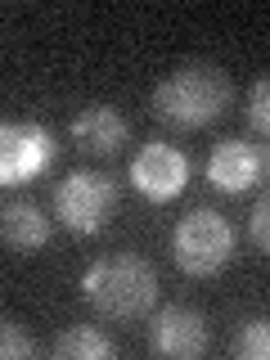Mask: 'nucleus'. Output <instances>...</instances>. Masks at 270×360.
<instances>
[{"label": "nucleus", "mask_w": 270, "mask_h": 360, "mask_svg": "<svg viewBox=\"0 0 270 360\" xmlns=\"http://www.w3.org/2000/svg\"><path fill=\"white\" fill-rule=\"evenodd\" d=\"M234 86L217 63H180L176 72H167L158 82L149 108L162 127L172 131H202L230 108Z\"/></svg>", "instance_id": "f257e3e1"}, {"label": "nucleus", "mask_w": 270, "mask_h": 360, "mask_svg": "<svg viewBox=\"0 0 270 360\" xmlns=\"http://www.w3.org/2000/svg\"><path fill=\"white\" fill-rule=\"evenodd\" d=\"M82 297L104 320H140L158 302V270L140 252H108L86 266Z\"/></svg>", "instance_id": "f03ea898"}, {"label": "nucleus", "mask_w": 270, "mask_h": 360, "mask_svg": "<svg viewBox=\"0 0 270 360\" xmlns=\"http://www.w3.org/2000/svg\"><path fill=\"white\" fill-rule=\"evenodd\" d=\"M172 257H176V266L194 279H207V275H217V270H225V262L234 257L230 221H225L217 207L185 212L172 230Z\"/></svg>", "instance_id": "7ed1b4c3"}, {"label": "nucleus", "mask_w": 270, "mask_h": 360, "mask_svg": "<svg viewBox=\"0 0 270 360\" xmlns=\"http://www.w3.org/2000/svg\"><path fill=\"white\" fill-rule=\"evenodd\" d=\"M112 207H117V180L108 172H72L54 189V217L72 234H95L104 230Z\"/></svg>", "instance_id": "20e7f679"}, {"label": "nucleus", "mask_w": 270, "mask_h": 360, "mask_svg": "<svg viewBox=\"0 0 270 360\" xmlns=\"http://www.w3.org/2000/svg\"><path fill=\"white\" fill-rule=\"evenodd\" d=\"M185 180H189V158L180 153L176 144L153 140V144H144V149L131 158V185H135V194H144V198H153V202L176 198L180 189H185Z\"/></svg>", "instance_id": "39448f33"}, {"label": "nucleus", "mask_w": 270, "mask_h": 360, "mask_svg": "<svg viewBox=\"0 0 270 360\" xmlns=\"http://www.w3.org/2000/svg\"><path fill=\"white\" fill-rule=\"evenodd\" d=\"M149 347L172 360H194L207 352V320L189 307H162L149 320Z\"/></svg>", "instance_id": "423d86ee"}, {"label": "nucleus", "mask_w": 270, "mask_h": 360, "mask_svg": "<svg viewBox=\"0 0 270 360\" xmlns=\"http://www.w3.org/2000/svg\"><path fill=\"white\" fill-rule=\"evenodd\" d=\"M131 135V122L122 117L112 104H90L72 117V144L82 153H95V158H112L127 144Z\"/></svg>", "instance_id": "0eeeda50"}, {"label": "nucleus", "mask_w": 270, "mask_h": 360, "mask_svg": "<svg viewBox=\"0 0 270 360\" xmlns=\"http://www.w3.org/2000/svg\"><path fill=\"white\" fill-rule=\"evenodd\" d=\"M207 180L221 194H243L262 180V158L248 140H221L207 158Z\"/></svg>", "instance_id": "6e6552de"}, {"label": "nucleus", "mask_w": 270, "mask_h": 360, "mask_svg": "<svg viewBox=\"0 0 270 360\" xmlns=\"http://www.w3.org/2000/svg\"><path fill=\"white\" fill-rule=\"evenodd\" d=\"M50 158V140H45L41 127H5V185H18L27 172Z\"/></svg>", "instance_id": "1a4fd4ad"}, {"label": "nucleus", "mask_w": 270, "mask_h": 360, "mask_svg": "<svg viewBox=\"0 0 270 360\" xmlns=\"http://www.w3.org/2000/svg\"><path fill=\"white\" fill-rule=\"evenodd\" d=\"M0 234L14 252H37V248L50 243V217L37 202H9L0 212Z\"/></svg>", "instance_id": "9d476101"}, {"label": "nucleus", "mask_w": 270, "mask_h": 360, "mask_svg": "<svg viewBox=\"0 0 270 360\" xmlns=\"http://www.w3.org/2000/svg\"><path fill=\"white\" fill-rule=\"evenodd\" d=\"M54 356L59 360H108L112 342L99 329H90V324H72V329H63L54 338Z\"/></svg>", "instance_id": "9b49d317"}, {"label": "nucleus", "mask_w": 270, "mask_h": 360, "mask_svg": "<svg viewBox=\"0 0 270 360\" xmlns=\"http://www.w3.org/2000/svg\"><path fill=\"white\" fill-rule=\"evenodd\" d=\"M239 360H270V315H252V320L239 324L230 347Z\"/></svg>", "instance_id": "f8f14e48"}, {"label": "nucleus", "mask_w": 270, "mask_h": 360, "mask_svg": "<svg viewBox=\"0 0 270 360\" xmlns=\"http://www.w3.org/2000/svg\"><path fill=\"white\" fill-rule=\"evenodd\" d=\"M243 122L257 135H266V140H270V77L252 82V90L243 95Z\"/></svg>", "instance_id": "ddd939ff"}, {"label": "nucleus", "mask_w": 270, "mask_h": 360, "mask_svg": "<svg viewBox=\"0 0 270 360\" xmlns=\"http://www.w3.org/2000/svg\"><path fill=\"white\" fill-rule=\"evenodd\" d=\"M37 352H41V347L32 342V338L22 333L14 320L0 324V356H5V360H27V356H37Z\"/></svg>", "instance_id": "4468645a"}, {"label": "nucleus", "mask_w": 270, "mask_h": 360, "mask_svg": "<svg viewBox=\"0 0 270 360\" xmlns=\"http://www.w3.org/2000/svg\"><path fill=\"white\" fill-rule=\"evenodd\" d=\"M248 234H252V243L262 248V252H270V189L252 202V217H248Z\"/></svg>", "instance_id": "2eb2a0df"}, {"label": "nucleus", "mask_w": 270, "mask_h": 360, "mask_svg": "<svg viewBox=\"0 0 270 360\" xmlns=\"http://www.w3.org/2000/svg\"><path fill=\"white\" fill-rule=\"evenodd\" d=\"M257 158H262V176H270V144H266V149H257Z\"/></svg>", "instance_id": "dca6fc26"}]
</instances>
